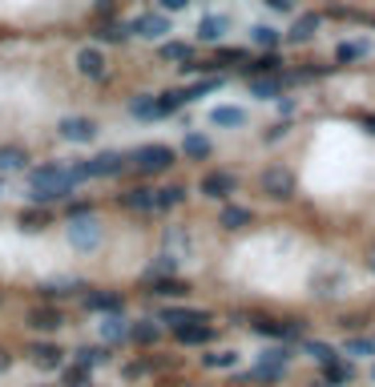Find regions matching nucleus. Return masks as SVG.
Segmentation results:
<instances>
[{"label":"nucleus","mask_w":375,"mask_h":387,"mask_svg":"<svg viewBox=\"0 0 375 387\" xmlns=\"http://www.w3.org/2000/svg\"><path fill=\"white\" fill-rule=\"evenodd\" d=\"M129 113H134V117H146V121L165 117V113H162V97H134V101H129Z\"/></svg>","instance_id":"4468645a"},{"label":"nucleus","mask_w":375,"mask_h":387,"mask_svg":"<svg viewBox=\"0 0 375 387\" xmlns=\"http://www.w3.org/2000/svg\"><path fill=\"white\" fill-rule=\"evenodd\" d=\"M226 28H230L226 16H202V21H198V37L202 40H222Z\"/></svg>","instance_id":"dca6fc26"},{"label":"nucleus","mask_w":375,"mask_h":387,"mask_svg":"<svg viewBox=\"0 0 375 387\" xmlns=\"http://www.w3.org/2000/svg\"><path fill=\"white\" fill-rule=\"evenodd\" d=\"M323 375H327V383H347L351 367H347V363H339V359H327L323 363Z\"/></svg>","instance_id":"bb28decb"},{"label":"nucleus","mask_w":375,"mask_h":387,"mask_svg":"<svg viewBox=\"0 0 375 387\" xmlns=\"http://www.w3.org/2000/svg\"><path fill=\"white\" fill-rule=\"evenodd\" d=\"M250 40H254V45H263V49H275V45H278V28L254 25V28H250Z\"/></svg>","instance_id":"393cba45"},{"label":"nucleus","mask_w":375,"mask_h":387,"mask_svg":"<svg viewBox=\"0 0 375 387\" xmlns=\"http://www.w3.org/2000/svg\"><path fill=\"white\" fill-rule=\"evenodd\" d=\"M222 226L226 230H242V226H250V210H242V206H226L222 210Z\"/></svg>","instance_id":"4be33fe9"},{"label":"nucleus","mask_w":375,"mask_h":387,"mask_svg":"<svg viewBox=\"0 0 375 387\" xmlns=\"http://www.w3.org/2000/svg\"><path fill=\"white\" fill-rule=\"evenodd\" d=\"M202 363H206V367H218V371H222V367H234L238 355H234V351H210V355H206Z\"/></svg>","instance_id":"2f4dec72"},{"label":"nucleus","mask_w":375,"mask_h":387,"mask_svg":"<svg viewBox=\"0 0 375 387\" xmlns=\"http://www.w3.org/2000/svg\"><path fill=\"white\" fill-rule=\"evenodd\" d=\"M105 359H109V355H105L101 347H81L77 351V363H81V367H97V363H105Z\"/></svg>","instance_id":"473e14b6"},{"label":"nucleus","mask_w":375,"mask_h":387,"mask_svg":"<svg viewBox=\"0 0 375 387\" xmlns=\"http://www.w3.org/2000/svg\"><path fill=\"white\" fill-rule=\"evenodd\" d=\"M182 150H186L190 158H210V141L202 138V133H186V141H182Z\"/></svg>","instance_id":"a878e982"},{"label":"nucleus","mask_w":375,"mask_h":387,"mask_svg":"<svg viewBox=\"0 0 375 387\" xmlns=\"http://www.w3.org/2000/svg\"><path fill=\"white\" fill-rule=\"evenodd\" d=\"M25 162H28V153H25V150H16V146H4V150H0V174L25 170Z\"/></svg>","instance_id":"6ab92c4d"},{"label":"nucleus","mask_w":375,"mask_h":387,"mask_svg":"<svg viewBox=\"0 0 375 387\" xmlns=\"http://www.w3.org/2000/svg\"><path fill=\"white\" fill-rule=\"evenodd\" d=\"M134 33H138V37H150V40H162L165 33H170V16L165 13H141L138 21H134Z\"/></svg>","instance_id":"423d86ee"},{"label":"nucleus","mask_w":375,"mask_h":387,"mask_svg":"<svg viewBox=\"0 0 375 387\" xmlns=\"http://www.w3.org/2000/svg\"><path fill=\"white\" fill-rule=\"evenodd\" d=\"M182 198H186V190H182V186H165V190H158V210L182 206Z\"/></svg>","instance_id":"cd10ccee"},{"label":"nucleus","mask_w":375,"mask_h":387,"mask_svg":"<svg viewBox=\"0 0 375 387\" xmlns=\"http://www.w3.org/2000/svg\"><path fill=\"white\" fill-rule=\"evenodd\" d=\"M307 351H311V355H315L319 363H327V359H339L335 351H331V347H323V343H307Z\"/></svg>","instance_id":"ea45409f"},{"label":"nucleus","mask_w":375,"mask_h":387,"mask_svg":"<svg viewBox=\"0 0 375 387\" xmlns=\"http://www.w3.org/2000/svg\"><path fill=\"white\" fill-rule=\"evenodd\" d=\"M21 226L37 234V230H45V226H49V214H45V210H25V214H21Z\"/></svg>","instance_id":"c756f323"},{"label":"nucleus","mask_w":375,"mask_h":387,"mask_svg":"<svg viewBox=\"0 0 375 387\" xmlns=\"http://www.w3.org/2000/svg\"><path fill=\"white\" fill-rule=\"evenodd\" d=\"M134 165H138L141 174H162V170L174 165V150H170V146H141V150L134 153Z\"/></svg>","instance_id":"20e7f679"},{"label":"nucleus","mask_w":375,"mask_h":387,"mask_svg":"<svg viewBox=\"0 0 375 387\" xmlns=\"http://www.w3.org/2000/svg\"><path fill=\"white\" fill-rule=\"evenodd\" d=\"M371 271H375V250H371Z\"/></svg>","instance_id":"de8ad7c7"},{"label":"nucleus","mask_w":375,"mask_h":387,"mask_svg":"<svg viewBox=\"0 0 375 387\" xmlns=\"http://www.w3.org/2000/svg\"><path fill=\"white\" fill-rule=\"evenodd\" d=\"M186 283H178V278H158V283H153V295H162V299H170V295H174V299H178V295H186Z\"/></svg>","instance_id":"c85d7f7f"},{"label":"nucleus","mask_w":375,"mask_h":387,"mask_svg":"<svg viewBox=\"0 0 375 387\" xmlns=\"http://www.w3.org/2000/svg\"><path fill=\"white\" fill-rule=\"evenodd\" d=\"M65 383H69V387H89V367H81V363H77L73 371L65 375Z\"/></svg>","instance_id":"e433bc0d"},{"label":"nucleus","mask_w":375,"mask_h":387,"mask_svg":"<svg viewBox=\"0 0 375 387\" xmlns=\"http://www.w3.org/2000/svg\"><path fill=\"white\" fill-rule=\"evenodd\" d=\"M158 4H162L165 13H182V9H186L190 0H158Z\"/></svg>","instance_id":"37998d69"},{"label":"nucleus","mask_w":375,"mask_h":387,"mask_svg":"<svg viewBox=\"0 0 375 387\" xmlns=\"http://www.w3.org/2000/svg\"><path fill=\"white\" fill-rule=\"evenodd\" d=\"M121 202L129 210H158V190L138 186V190H129V194H121Z\"/></svg>","instance_id":"9d476101"},{"label":"nucleus","mask_w":375,"mask_h":387,"mask_svg":"<svg viewBox=\"0 0 375 387\" xmlns=\"http://www.w3.org/2000/svg\"><path fill=\"white\" fill-rule=\"evenodd\" d=\"M194 49H190L186 40H165L162 45V61H190Z\"/></svg>","instance_id":"412c9836"},{"label":"nucleus","mask_w":375,"mask_h":387,"mask_svg":"<svg viewBox=\"0 0 375 387\" xmlns=\"http://www.w3.org/2000/svg\"><path fill=\"white\" fill-rule=\"evenodd\" d=\"M174 266H178V258L174 254H162L158 263L150 266V278H162V275H174Z\"/></svg>","instance_id":"f704fd0d"},{"label":"nucleus","mask_w":375,"mask_h":387,"mask_svg":"<svg viewBox=\"0 0 375 387\" xmlns=\"http://www.w3.org/2000/svg\"><path fill=\"white\" fill-rule=\"evenodd\" d=\"M283 85H287V77L266 73V77H254V81H250V93H254V97H263V101H271V97L283 93Z\"/></svg>","instance_id":"1a4fd4ad"},{"label":"nucleus","mask_w":375,"mask_h":387,"mask_svg":"<svg viewBox=\"0 0 375 387\" xmlns=\"http://www.w3.org/2000/svg\"><path fill=\"white\" fill-rule=\"evenodd\" d=\"M347 355H375V343H371V339H351Z\"/></svg>","instance_id":"4c0bfd02"},{"label":"nucleus","mask_w":375,"mask_h":387,"mask_svg":"<svg viewBox=\"0 0 375 387\" xmlns=\"http://www.w3.org/2000/svg\"><path fill=\"white\" fill-rule=\"evenodd\" d=\"M230 61H246V53H238V49H222V53H218V65H230Z\"/></svg>","instance_id":"a19ab883"},{"label":"nucleus","mask_w":375,"mask_h":387,"mask_svg":"<svg viewBox=\"0 0 375 387\" xmlns=\"http://www.w3.org/2000/svg\"><path fill=\"white\" fill-rule=\"evenodd\" d=\"M77 69L85 77H105V57H101V49H81L77 53Z\"/></svg>","instance_id":"9b49d317"},{"label":"nucleus","mask_w":375,"mask_h":387,"mask_svg":"<svg viewBox=\"0 0 375 387\" xmlns=\"http://www.w3.org/2000/svg\"><path fill=\"white\" fill-rule=\"evenodd\" d=\"M125 170V158L121 153H97V158H89V162L73 165L77 182H85V178H113Z\"/></svg>","instance_id":"7ed1b4c3"},{"label":"nucleus","mask_w":375,"mask_h":387,"mask_svg":"<svg viewBox=\"0 0 375 387\" xmlns=\"http://www.w3.org/2000/svg\"><path fill=\"white\" fill-rule=\"evenodd\" d=\"M89 311H101V315H113V311H121V299L117 295H109V290H97V295H89L85 299Z\"/></svg>","instance_id":"f3484780"},{"label":"nucleus","mask_w":375,"mask_h":387,"mask_svg":"<svg viewBox=\"0 0 375 387\" xmlns=\"http://www.w3.org/2000/svg\"><path fill=\"white\" fill-rule=\"evenodd\" d=\"M363 129H367V133H375V117H363Z\"/></svg>","instance_id":"49530a36"},{"label":"nucleus","mask_w":375,"mask_h":387,"mask_svg":"<svg viewBox=\"0 0 375 387\" xmlns=\"http://www.w3.org/2000/svg\"><path fill=\"white\" fill-rule=\"evenodd\" d=\"M9 367H13V359H9V355L0 351V371H9Z\"/></svg>","instance_id":"a18cd8bd"},{"label":"nucleus","mask_w":375,"mask_h":387,"mask_svg":"<svg viewBox=\"0 0 375 387\" xmlns=\"http://www.w3.org/2000/svg\"><path fill=\"white\" fill-rule=\"evenodd\" d=\"M125 335H129V327H125L121 311H113V315L101 319V339H105V343H121Z\"/></svg>","instance_id":"ddd939ff"},{"label":"nucleus","mask_w":375,"mask_h":387,"mask_svg":"<svg viewBox=\"0 0 375 387\" xmlns=\"http://www.w3.org/2000/svg\"><path fill=\"white\" fill-rule=\"evenodd\" d=\"M210 121L214 125H230V129H234V125H246V113L238 109V105H218V109L210 113Z\"/></svg>","instance_id":"aec40b11"},{"label":"nucleus","mask_w":375,"mask_h":387,"mask_svg":"<svg viewBox=\"0 0 375 387\" xmlns=\"http://www.w3.org/2000/svg\"><path fill=\"white\" fill-rule=\"evenodd\" d=\"M33 363H37V367H61V351L49 347V343H40V347H33Z\"/></svg>","instance_id":"5701e85b"},{"label":"nucleus","mask_w":375,"mask_h":387,"mask_svg":"<svg viewBox=\"0 0 375 387\" xmlns=\"http://www.w3.org/2000/svg\"><path fill=\"white\" fill-rule=\"evenodd\" d=\"M234 174H206L202 178V194H206V198H230V194H234Z\"/></svg>","instance_id":"6e6552de"},{"label":"nucleus","mask_w":375,"mask_h":387,"mask_svg":"<svg viewBox=\"0 0 375 387\" xmlns=\"http://www.w3.org/2000/svg\"><path fill=\"white\" fill-rule=\"evenodd\" d=\"M263 4H271L275 13H290V9H295V0H263Z\"/></svg>","instance_id":"c03bdc74"},{"label":"nucleus","mask_w":375,"mask_h":387,"mask_svg":"<svg viewBox=\"0 0 375 387\" xmlns=\"http://www.w3.org/2000/svg\"><path fill=\"white\" fill-rule=\"evenodd\" d=\"M158 323H138V327H129V339H138V343H158Z\"/></svg>","instance_id":"7c9ffc66"},{"label":"nucleus","mask_w":375,"mask_h":387,"mask_svg":"<svg viewBox=\"0 0 375 387\" xmlns=\"http://www.w3.org/2000/svg\"><path fill=\"white\" fill-rule=\"evenodd\" d=\"M315 28H319V13H303L295 25H290L287 40H295V45H303V40H311L315 37Z\"/></svg>","instance_id":"f8f14e48"},{"label":"nucleus","mask_w":375,"mask_h":387,"mask_svg":"<svg viewBox=\"0 0 375 387\" xmlns=\"http://www.w3.org/2000/svg\"><path fill=\"white\" fill-rule=\"evenodd\" d=\"M65 234H69V242H73L77 250H93L101 242V222L93 214H73L69 226H65Z\"/></svg>","instance_id":"f03ea898"},{"label":"nucleus","mask_w":375,"mask_h":387,"mask_svg":"<svg viewBox=\"0 0 375 387\" xmlns=\"http://www.w3.org/2000/svg\"><path fill=\"white\" fill-rule=\"evenodd\" d=\"M129 33H134V28H125V25H105V28L97 33V37H101V40H109V45H121V40L129 37Z\"/></svg>","instance_id":"72a5a7b5"},{"label":"nucleus","mask_w":375,"mask_h":387,"mask_svg":"<svg viewBox=\"0 0 375 387\" xmlns=\"http://www.w3.org/2000/svg\"><path fill=\"white\" fill-rule=\"evenodd\" d=\"M77 186V174L73 170H65V165H37L33 174H28V202H37V206H49V202H61L69 198Z\"/></svg>","instance_id":"f257e3e1"},{"label":"nucleus","mask_w":375,"mask_h":387,"mask_svg":"<svg viewBox=\"0 0 375 387\" xmlns=\"http://www.w3.org/2000/svg\"><path fill=\"white\" fill-rule=\"evenodd\" d=\"M278 65H283V61H278L275 53H266L263 61H254V65H250V73H278Z\"/></svg>","instance_id":"c9c22d12"},{"label":"nucleus","mask_w":375,"mask_h":387,"mask_svg":"<svg viewBox=\"0 0 375 387\" xmlns=\"http://www.w3.org/2000/svg\"><path fill=\"white\" fill-rule=\"evenodd\" d=\"M198 319H206V315H202V311H178V307L162 315V323H170L174 331H178V327H186V323H198Z\"/></svg>","instance_id":"b1692460"},{"label":"nucleus","mask_w":375,"mask_h":387,"mask_svg":"<svg viewBox=\"0 0 375 387\" xmlns=\"http://www.w3.org/2000/svg\"><path fill=\"white\" fill-rule=\"evenodd\" d=\"M61 323H65L61 311H49V307H40V311L28 315V327H37V331H57Z\"/></svg>","instance_id":"a211bd4d"},{"label":"nucleus","mask_w":375,"mask_h":387,"mask_svg":"<svg viewBox=\"0 0 375 387\" xmlns=\"http://www.w3.org/2000/svg\"><path fill=\"white\" fill-rule=\"evenodd\" d=\"M263 194L275 202H287L290 194H295V174H290L287 165H271L263 174Z\"/></svg>","instance_id":"39448f33"},{"label":"nucleus","mask_w":375,"mask_h":387,"mask_svg":"<svg viewBox=\"0 0 375 387\" xmlns=\"http://www.w3.org/2000/svg\"><path fill=\"white\" fill-rule=\"evenodd\" d=\"M57 133H61L65 141H77V146H81V141L97 138V125L89 121V117H65V121L57 125Z\"/></svg>","instance_id":"0eeeda50"},{"label":"nucleus","mask_w":375,"mask_h":387,"mask_svg":"<svg viewBox=\"0 0 375 387\" xmlns=\"http://www.w3.org/2000/svg\"><path fill=\"white\" fill-rule=\"evenodd\" d=\"M178 339H182V343H210V339H214V331L206 327V319H198V323L178 327Z\"/></svg>","instance_id":"2eb2a0df"},{"label":"nucleus","mask_w":375,"mask_h":387,"mask_svg":"<svg viewBox=\"0 0 375 387\" xmlns=\"http://www.w3.org/2000/svg\"><path fill=\"white\" fill-rule=\"evenodd\" d=\"M363 53H367V45H339V61H355Z\"/></svg>","instance_id":"58836bf2"},{"label":"nucleus","mask_w":375,"mask_h":387,"mask_svg":"<svg viewBox=\"0 0 375 387\" xmlns=\"http://www.w3.org/2000/svg\"><path fill=\"white\" fill-rule=\"evenodd\" d=\"M287 355H290L287 347H271V351H263V359H266V363H287Z\"/></svg>","instance_id":"79ce46f5"}]
</instances>
